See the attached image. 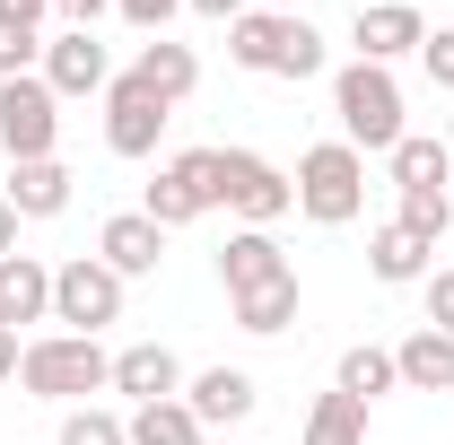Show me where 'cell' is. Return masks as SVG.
I'll list each match as a JSON object with an SVG mask.
<instances>
[{
	"mask_svg": "<svg viewBox=\"0 0 454 445\" xmlns=\"http://www.w3.org/2000/svg\"><path fill=\"white\" fill-rule=\"evenodd\" d=\"M97 262H106L114 279H149L167 262V227L149 219V210H114V219L97 227Z\"/></svg>",
	"mask_w": 454,
	"mask_h": 445,
	"instance_id": "13",
	"label": "cell"
},
{
	"mask_svg": "<svg viewBox=\"0 0 454 445\" xmlns=\"http://www.w3.org/2000/svg\"><path fill=\"white\" fill-rule=\"evenodd\" d=\"M122 288H131V279H114L97 254H70V262L53 271V324L97 340L106 324H122Z\"/></svg>",
	"mask_w": 454,
	"mask_h": 445,
	"instance_id": "6",
	"label": "cell"
},
{
	"mask_svg": "<svg viewBox=\"0 0 454 445\" xmlns=\"http://www.w3.org/2000/svg\"><path fill=\"white\" fill-rule=\"evenodd\" d=\"M306 445H367V402L358 393H315V410H306Z\"/></svg>",
	"mask_w": 454,
	"mask_h": 445,
	"instance_id": "23",
	"label": "cell"
},
{
	"mask_svg": "<svg viewBox=\"0 0 454 445\" xmlns=\"http://www.w3.org/2000/svg\"><path fill=\"white\" fill-rule=\"evenodd\" d=\"M131 70H140V79H149V88H158L167 105H184V97L201 88V61H192V44H175V35H149Z\"/></svg>",
	"mask_w": 454,
	"mask_h": 445,
	"instance_id": "22",
	"label": "cell"
},
{
	"mask_svg": "<svg viewBox=\"0 0 454 445\" xmlns=\"http://www.w3.org/2000/svg\"><path fill=\"white\" fill-rule=\"evenodd\" d=\"M184 9H192V18H219V27H236V18H245L254 0H184Z\"/></svg>",
	"mask_w": 454,
	"mask_h": 445,
	"instance_id": "33",
	"label": "cell"
},
{
	"mask_svg": "<svg viewBox=\"0 0 454 445\" xmlns=\"http://www.w3.org/2000/svg\"><path fill=\"white\" fill-rule=\"evenodd\" d=\"M175 9H184V0H114V18H122V27H140V35H167Z\"/></svg>",
	"mask_w": 454,
	"mask_h": 445,
	"instance_id": "30",
	"label": "cell"
},
{
	"mask_svg": "<svg viewBox=\"0 0 454 445\" xmlns=\"http://www.w3.org/2000/svg\"><path fill=\"white\" fill-rule=\"evenodd\" d=\"M44 88H53L61 105H70V97H106L114 88V53L88 27H61V35H44Z\"/></svg>",
	"mask_w": 454,
	"mask_h": 445,
	"instance_id": "10",
	"label": "cell"
},
{
	"mask_svg": "<svg viewBox=\"0 0 454 445\" xmlns=\"http://www.w3.org/2000/svg\"><path fill=\"white\" fill-rule=\"evenodd\" d=\"M18 385L35 393V402L79 410L88 393H106V385H114V358H106L88 332H35V340H27V358H18Z\"/></svg>",
	"mask_w": 454,
	"mask_h": 445,
	"instance_id": "3",
	"label": "cell"
},
{
	"mask_svg": "<svg viewBox=\"0 0 454 445\" xmlns=\"http://www.w3.org/2000/svg\"><path fill=\"white\" fill-rule=\"evenodd\" d=\"M333 385H340V393H358V402H376V393H402V376H394V349H376V340L340 349Z\"/></svg>",
	"mask_w": 454,
	"mask_h": 445,
	"instance_id": "24",
	"label": "cell"
},
{
	"mask_svg": "<svg viewBox=\"0 0 454 445\" xmlns=\"http://www.w3.org/2000/svg\"><path fill=\"white\" fill-rule=\"evenodd\" d=\"M367 271L385 279V288H419V279L437 271V245H428L419 227L385 219V227H376V236H367Z\"/></svg>",
	"mask_w": 454,
	"mask_h": 445,
	"instance_id": "17",
	"label": "cell"
},
{
	"mask_svg": "<svg viewBox=\"0 0 454 445\" xmlns=\"http://www.w3.org/2000/svg\"><path fill=\"white\" fill-rule=\"evenodd\" d=\"M18 358H27V340H18L9 324H0V385H18Z\"/></svg>",
	"mask_w": 454,
	"mask_h": 445,
	"instance_id": "34",
	"label": "cell"
},
{
	"mask_svg": "<svg viewBox=\"0 0 454 445\" xmlns=\"http://www.w3.org/2000/svg\"><path fill=\"white\" fill-rule=\"evenodd\" d=\"M297 279H271V288H245V297H227V315H236V332H254V340H280L288 324H297Z\"/></svg>",
	"mask_w": 454,
	"mask_h": 445,
	"instance_id": "21",
	"label": "cell"
},
{
	"mask_svg": "<svg viewBox=\"0 0 454 445\" xmlns=\"http://www.w3.org/2000/svg\"><path fill=\"white\" fill-rule=\"evenodd\" d=\"M394 376H402V393H454V332H419L411 340H394Z\"/></svg>",
	"mask_w": 454,
	"mask_h": 445,
	"instance_id": "19",
	"label": "cell"
},
{
	"mask_svg": "<svg viewBox=\"0 0 454 445\" xmlns=\"http://www.w3.org/2000/svg\"><path fill=\"white\" fill-rule=\"evenodd\" d=\"M44 18H53V0H0V27H27V35H44Z\"/></svg>",
	"mask_w": 454,
	"mask_h": 445,
	"instance_id": "32",
	"label": "cell"
},
{
	"mask_svg": "<svg viewBox=\"0 0 454 445\" xmlns=\"http://www.w3.org/2000/svg\"><path fill=\"white\" fill-rule=\"evenodd\" d=\"M131 445H201V419L184 410V393L149 402V410H131Z\"/></svg>",
	"mask_w": 454,
	"mask_h": 445,
	"instance_id": "25",
	"label": "cell"
},
{
	"mask_svg": "<svg viewBox=\"0 0 454 445\" xmlns=\"http://www.w3.org/2000/svg\"><path fill=\"white\" fill-rule=\"evenodd\" d=\"M167 122H175V105L140 79V70H114V88H106V149L114 158H149Z\"/></svg>",
	"mask_w": 454,
	"mask_h": 445,
	"instance_id": "9",
	"label": "cell"
},
{
	"mask_svg": "<svg viewBox=\"0 0 454 445\" xmlns=\"http://www.w3.org/2000/svg\"><path fill=\"white\" fill-rule=\"evenodd\" d=\"M219 210L245 227H280L297 210V183H288L262 149H219Z\"/></svg>",
	"mask_w": 454,
	"mask_h": 445,
	"instance_id": "5",
	"label": "cell"
},
{
	"mask_svg": "<svg viewBox=\"0 0 454 445\" xmlns=\"http://www.w3.org/2000/svg\"><path fill=\"white\" fill-rule=\"evenodd\" d=\"M53 140H61V97L44 88V70L0 79V149H9V167L53 158Z\"/></svg>",
	"mask_w": 454,
	"mask_h": 445,
	"instance_id": "7",
	"label": "cell"
},
{
	"mask_svg": "<svg viewBox=\"0 0 454 445\" xmlns=\"http://www.w3.org/2000/svg\"><path fill=\"white\" fill-rule=\"evenodd\" d=\"M0 324H53V262L44 254H0Z\"/></svg>",
	"mask_w": 454,
	"mask_h": 445,
	"instance_id": "16",
	"label": "cell"
},
{
	"mask_svg": "<svg viewBox=\"0 0 454 445\" xmlns=\"http://www.w3.org/2000/svg\"><path fill=\"white\" fill-rule=\"evenodd\" d=\"M0 254H18V210L0 201Z\"/></svg>",
	"mask_w": 454,
	"mask_h": 445,
	"instance_id": "35",
	"label": "cell"
},
{
	"mask_svg": "<svg viewBox=\"0 0 454 445\" xmlns=\"http://www.w3.org/2000/svg\"><path fill=\"white\" fill-rule=\"evenodd\" d=\"M254 402H262V385H254L245 367H201V376L184 385V410H192L201 428H236V419H254Z\"/></svg>",
	"mask_w": 454,
	"mask_h": 445,
	"instance_id": "15",
	"label": "cell"
},
{
	"mask_svg": "<svg viewBox=\"0 0 454 445\" xmlns=\"http://www.w3.org/2000/svg\"><path fill=\"white\" fill-rule=\"evenodd\" d=\"M271 9H306V0H271Z\"/></svg>",
	"mask_w": 454,
	"mask_h": 445,
	"instance_id": "36",
	"label": "cell"
},
{
	"mask_svg": "<svg viewBox=\"0 0 454 445\" xmlns=\"http://www.w3.org/2000/svg\"><path fill=\"white\" fill-rule=\"evenodd\" d=\"M227 61L254 70V79H315L324 70V35L297 9H245L227 27Z\"/></svg>",
	"mask_w": 454,
	"mask_h": 445,
	"instance_id": "1",
	"label": "cell"
},
{
	"mask_svg": "<svg viewBox=\"0 0 454 445\" xmlns=\"http://www.w3.org/2000/svg\"><path fill=\"white\" fill-rule=\"evenodd\" d=\"M419 61H428V79L454 97V27H428V44H419Z\"/></svg>",
	"mask_w": 454,
	"mask_h": 445,
	"instance_id": "31",
	"label": "cell"
},
{
	"mask_svg": "<svg viewBox=\"0 0 454 445\" xmlns=\"http://www.w3.org/2000/svg\"><path fill=\"white\" fill-rule=\"evenodd\" d=\"M288 183H297V210H306L315 227H349L358 210H367V158H358L349 140H315Z\"/></svg>",
	"mask_w": 454,
	"mask_h": 445,
	"instance_id": "4",
	"label": "cell"
},
{
	"mask_svg": "<svg viewBox=\"0 0 454 445\" xmlns=\"http://www.w3.org/2000/svg\"><path fill=\"white\" fill-rule=\"evenodd\" d=\"M349 44H358V61H385V70H394L402 53H419V44H428V18H419L411 0H358Z\"/></svg>",
	"mask_w": 454,
	"mask_h": 445,
	"instance_id": "11",
	"label": "cell"
},
{
	"mask_svg": "<svg viewBox=\"0 0 454 445\" xmlns=\"http://www.w3.org/2000/svg\"><path fill=\"white\" fill-rule=\"evenodd\" d=\"M446 149H454V122H446Z\"/></svg>",
	"mask_w": 454,
	"mask_h": 445,
	"instance_id": "37",
	"label": "cell"
},
{
	"mask_svg": "<svg viewBox=\"0 0 454 445\" xmlns=\"http://www.w3.org/2000/svg\"><path fill=\"white\" fill-rule=\"evenodd\" d=\"M271 279H297V262L280 254V236H271V227H236L219 245V288L245 297V288H271Z\"/></svg>",
	"mask_w": 454,
	"mask_h": 445,
	"instance_id": "14",
	"label": "cell"
},
{
	"mask_svg": "<svg viewBox=\"0 0 454 445\" xmlns=\"http://www.w3.org/2000/svg\"><path fill=\"white\" fill-rule=\"evenodd\" d=\"M385 167H394V192H446V175H454V149H446V140H428V131H402Z\"/></svg>",
	"mask_w": 454,
	"mask_h": 445,
	"instance_id": "20",
	"label": "cell"
},
{
	"mask_svg": "<svg viewBox=\"0 0 454 445\" xmlns=\"http://www.w3.org/2000/svg\"><path fill=\"white\" fill-rule=\"evenodd\" d=\"M333 113H340V140H349L358 158H367V149L394 158V140L411 131V122H402V79L385 61H340L333 70Z\"/></svg>",
	"mask_w": 454,
	"mask_h": 445,
	"instance_id": "2",
	"label": "cell"
},
{
	"mask_svg": "<svg viewBox=\"0 0 454 445\" xmlns=\"http://www.w3.org/2000/svg\"><path fill=\"white\" fill-rule=\"evenodd\" d=\"M419 297H428V332H454V262L419 279Z\"/></svg>",
	"mask_w": 454,
	"mask_h": 445,
	"instance_id": "29",
	"label": "cell"
},
{
	"mask_svg": "<svg viewBox=\"0 0 454 445\" xmlns=\"http://www.w3.org/2000/svg\"><path fill=\"white\" fill-rule=\"evenodd\" d=\"M394 219H402V227H419V236L437 245V236L454 227V192H402V210H394Z\"/></svg>",
	"mask_w": 454,
	"mask_h": 445,
	"instance_id": "27",
	"label": "cell"
},
{
	"mask_svg": "<svg viewBox=\"0 0 454 445\" xmlns=\"http://www.w3.org/2000/svg\"><path fill=\"white\" fill-rule=\"evenodd\" d=\"M140 210L167 227V236H175V227H192V219H210V210H219V149H184V158H167Z\"/></svg>",
	"mask_w": 454,
	"mask_h": 445,
	"instance_id": "8",
	"label": "cell"
},
{
	"mask_svg": "<svg viewBox=\"0 0 454 445\" xmlns=\"http://www.w3.org/2000/svg\"><path fill=\"white\" fill-rule=\"evenodd\" d=\"M27 70H44V35H27V27H0V79H27Z\"/></svg>",
	"mask_w": 454,
	"mask_h": 445,
	"instance_id": "28",
	"label": "cell"
},
{
	"mask_svg": "<svg viewBox=\"0 0 454 445\" xmlns=\"http://www.w3.org/2000/svg\"><path fill=\"white\" fill-rule=\"evenodd\" d=\"M0 201H9L18 219H61V210H70V167H61V158H27V167H9Z\"/></svg>",
	"mask_w": 454,
	"mask_h": 445,
	"instance_id": "18",
	"label": "cell"
},
{
	"mask_svg": "<svg viewBox=\"0 0 454 445\" xmlns=\"http://www.w3.org/2000/svg\"><path fill=\"white\" fill-rule=\"evenodd\" d=\"M131 410H149V402H175L184 393V358H175L167 340H131V349H114V385Z\"/></svg>",
	"mask_w": 454,
	"mask_h": 445,
	"instance_id": "12",
	"label": "cell"
},
{
	"mask_svg": "<svg viewBox=\"0 0 454 445\" xmlns=\"http://www.w3.org/2000/svg\"><path fill=\"white\" fill-rule=\"evenodd\" d=\"M53 445H131V419H114L97 402H79V410H61V437Z\"/></svg>",
	"mask_w": 454,
	"mask_h": 445,
	"instance_id": "26",
	"label": "cell"
},
{
	"mask_svg": "<svg viewBox=\"0 0 454 445\" xmlns=\"http://www.w3.org/2000/svg\"><path fill=\"white\" fill-rule=\"evenodd\" d=\"M53 9H61V0H53Z\"/></svg>",
	"mask_w": 454,
	"mask_h": 445,
	"instance_id": "38",
	"label": "cell"
}]
</instances>
